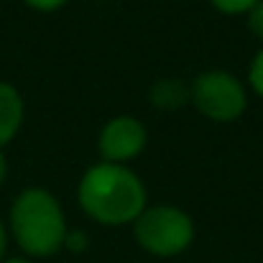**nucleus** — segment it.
Listing matches in <instances>:
<instances>
[{
    "mask_svg": "<svg viewBox=\"0 0 263 263\" xmlns=\"http://www.w3.org/2000/svg\"><path fill=\"white\" fill-rule=\"evenodd\" d=\"M248 82H251L253 92L263 97V49L256 54V57H253V62H251V69H248Z\"/></svg>",
    "mask_w": 263,
    "mask_h": 263,
    "instance_id": "1a4fd4ad",
    "label": "nucleus"
},
{
    "mask_svg": "<svg viewBox=\"0 0 263 263\" xmlns=\"http://www.w3.org/2000/svg\"><path fill=\"white\" fill-rule=\"evenodd\" d=\"M151 102L161 110H176L186 102H192V87L181 80H159L151 87Z\"/></svg>",
    "mask_w": 263,
    "mask_h": 263,
    "instance_id": "0eeeda50",
    "label": "nucleus"
},
{
    "mask_svg": "<svg viewBox=\"0 0 263 263\" xmlns=\"http://www.w3.org/2000/svg\"><path fill=\"white\" fill-rule=\"evenodd\" d=\"M80 204L100 225H125L146 210V186L123 164H95L80 181Z\"/></svg>",
    "mask_w": 263,
    "mask_h": 263,
    "instance_id": "f257e3e1",
    "label": "nucleus"
},
{
    "mask_svg": "<svg viewBox=\"0 0 263 263\" xmlns=\"http://www.w3.org/2000/svg\"><path fill=\"white\" fill-rule=\"evenodd\" d=\"M5 263H31V261H26V258H10V261H5Z\"/></svg>",
    "mask_w": 263,
    "mask_h": 263,
    "instance_id": "2eb2a0df",
    "label": "nucleus"
},
{
    "mask_svg": "<svg viewBox=\"0 0 263 263\" xmlns=\"http://www.w3.org/2000/svg\"><path fill=\"white\" fill-rule=\"evenodd\" d=\"M97 148H100L105 164H125L146 148V128L141 120H136L130 115L112 118L100 130Z\"/></svg>",
    "mask_w": 263,
    "mask_h": 263,
    "instance_id": "39448f33",
    "label": "nucleus"
},
{
    "mask_svg": "<svg viewBox=\"0 0 263 263\" xmlns=\"http://www.w3.org/2000/svg\"><path fill=\"white\" fill-rule=\"evenodd\" d=\"M220 13H228V15H240V13H248L258 0H210Z\"/></svg>",
    "mask_w": 263,
    "mask_h": 263,
    "instance_id": "6e6552de",
    "label": "nucleus"
},
{
    "mask_svg": "<svg viewBox=\"0 0 263 263\" xmlns=\"http://www.w3.org/2000/svg\"><path fill=\"white\" fill-rule=\"evenodd\" d=\"M10 230L21 251L36 258H46L64 248L67 220L51 192L31 186L23 189L10 207Z\"/></svg>",
    "mask_w": 263,
    "mask_h": 263,
    "instance_id": "f03ea898",
    "label": "nucleus"
},
{
    "mask_svg": "<svg viewBox=\"0 0 263 263\" xmlns=\"http://www.w3.org/2000/svg\"><path fill=\"white\" fill-rule=\"evenodd\" d=\"M21 123H23V97H21V92L8 82H0V146L13 141Z\"/></svg>",
    "mask_w": 263,
    "mask_h": 263,
    "instance_id": "423d86ee",
    "label": "nucleus"
},
{
    "mask_svg": "<svg viewBox=\"0 0 263 263\" xmlns=\"http://www.w3.org/2000/svg\"><path fill=\"white\" fill-rule=\"evenodd\" d=\"M5 243H8V238H5V228H3V222H0V261H3V253H5Z\"/></svg>",
    "mask_w": 263,
    "mask_h": 263,
    "instance_id": "ddd939ff",
    "label": "nucleus"
},
{
    "mask_svg": "<svg viewBox=\"0 0 263 263\" xmlns=\"http://www.w3.org/2000/svg\"><path fill=\"white\" fill-rule=\"evenodd\" d=\"M87 246H89V240L82 230H77V233H69V230H67V238H64V248H67V251L82 253V251H87Z\"/></svg>",
    "mask_w": 263,
    "mask_h": 263,
    "instance_id": "9b49d317",
    "label": "nucleus"
},
{
    "mask_svg": "<svg viewBox=\"0 0 263 263\" xmlns=\"http://www.w3.org/2000/svg\"><path fill=\"white\" fill-rule=\"evenodd\" d=\"M64 3H67V0H26L28 8L41 10V13H54V10H59Z\"/></svg>",
    "mask_w": 263,
    "mask_h": 263,
    "instance_id": "f8f14e48",
    "label": "nucleus"
},
{
    "mask_svg": "<svg viewBox=\"0 0 263 263\" xmlns=\"http://www.w3.org/2000/svg\"><path fill=\"white\" fill-rule=\"evenodd\" d=\"M5 174H8V161H5V156H3V151H0V184H3Z\"/></svg>",
    "mask_w": 263,
    "mask_h": 263,
    "instance_id": "4468645a",
    "label": "nucleus"
},
{
    "mask_svg": "<svg viewBox=\"0 0 263 263\" xmlns=\"http://www.w3.org/2000/svg\"><path fill=\"white\" fill-rule=\"evenodd\" d=\"M248 28L253 36H258L263 41V0H258L251 10H248Z\"/></svg>",
    "mask_w": 263,
    "mask_h": 263,
    "instance_id": "9d476101",
    "label": "nucleus"
},
{
    "mask_svg": "<svg viewBox=\"0 0 263 263\" xmlns=\"http://www.w3.org/2000/svg\"><path fill=\"white\" fill-rule=\"evenodd\" d=\"M189 87L194 107L217 123H230L240 118L248 105L246 87L228 72H204Z\"/></svg>",
    "mask_w": 263,
    "mask_h": 263,
    "instance_id": "20e7f679",
    "label": "nucleus"
},
{
    "mask_svg": "<svg viewBox=\"0 0 263 263\" xmlns=\"http://www.w3.org/2000/svg\"><path fill=\"white\" fill-rule=\"evenodd\" d=\"M133 233L143 251L169 258L189 248L194 238V222L174 204H154L136 217Z\"/></svg>",
    "mask_w": 263,
    "mask_h": 263,
    "instance_id": "7ed1b4c3",
    "label": "nucleus"
}]
</instances>
